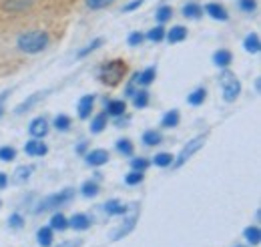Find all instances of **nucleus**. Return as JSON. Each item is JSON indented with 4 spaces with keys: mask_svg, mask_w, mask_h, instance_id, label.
<instances>
[{
    "mask_svg": "<svg viewBox=\"0 0 261 247\" xmlns=\"http://www.w3.org/2000/svg\"><path fill=\"white\" fill-rule=\"evenodd\" d=\"M163 141V135L159 133V131H145L143 133V145L145 147H153V145H159Z\"/></svg>",
    "mask_w": 261,
    "mask_h": 247,
    "instance_id": "obj_20",
    "label": "nucleus"
},
{
    "mask_svg": "<svg viewBox=\"0 0 261 247\" xmlns=\"http://www.w3.org/2000/svg\"><path fill=\"white\" fill-rule=\"evenodd\" d=\"M243 235H245V239H247V243H249V245H259L261 231H259V227H257V225L247 227V229L243 231Z\"/></svg>",
    "mask_w": 261,
    "mask_h": 247,
    "instance_id": "obj_22",
    "label": "nucleus"
},
{
    "mask_svg": "<svg viewBox=\"0 0 261 247\" xmlns=\"http://www.w3.org/2000/svg\"><path fill=\"white\" fill-rule=\"evenodd\" d=\"M233 61V55L225 51V48H221V51H217L215 55H213V64L215 66H219V68H227L229 64Z\"/></svg>",
    "mask_w": 261,
    "mask_h": 247,
    "instance_id": "obj_15",
    "label": "nucleus"
},
{
    "mask_svg": "<svg viewBox=\"0 0 261 247\" xmlns=\"http://www.w3.org/2000/svg\"><path fill=\"white\" fill-rule=\"evenodd\" d=\"M40 96H44V93H36V94H33V96H31L29 101L20 103V105H18V107L14 109V115H22L24 111H29V109H31L33 105H36V103H38V98H40Z\"/></svg>",
    "mask_w": 261,
    "mask_h": 247,
    "instance_id": "obj_25",
    "label": "nucleus"
},
{
    "mask_svg": "<svg viewBox=\"0 0 261 247\" xmlns=\"http://www.w3.org/2000/svg\"><path fill=\"white\" fill-rule=\"evenodd\" d=\"M125 183L127 185H139V183H143V171H130L129 175L125 177Z\"/></svg>",
    "mask_w": 261,
    "mask_h": 247,
    "instance_id": "obj_37",
    "label": "nucleus"
},
{
    "mask_svg": "<svg viewBox=\"0 0 261 247\" xmlns=\"http://www.w3.org/2000/svg\"><path fill=\"white\" fill-rule=\"evenodd\" d=\"M155 77H157V70H155V66H149V68H145L143 72H139V77H137V83H139V85H143V87H149V85L155 81Z\"/></svg>",
    "mask_w": 261,
    "mask_h": 247,
    "instance_id": "obj_19",
    "label": "nucleus"
},
{
    "mask_svg": "<svg viewBox=\"0 0 261 247\" xmlns=\"http://www.w3.org/2000/svg\"><path fill=\"white\" fill-rule=\"evenodd\" d=\"M107 161H109V153L102 151V149L91 151V153L87 155V163H89L91 167H100V165H105Z\"/></svg>",
    "mask_w": 261,
    "mask_h": 247,
    "instance_id": "obj_14",
    "label": "nucleus"
},
{
    "mask_svg": "<svg viewBox=\"0 0 261 247\" xmlns=\"http://www.w3.org/2000/svg\"><path fill=\"white\" fill-rule=\"evenodd\" d=\"M143 38H145V36H143L141 32H130L127 42H129V46H139V44L143 42Z\"/></svg>",
    "mask_w": 261,
    "mask_h": 247,
    "instance_id": "obj_42",
    "label": "nucleus"
},
{
    "mask_svg": "<svg viewBox=\"0 0 261 247\" xmlns=\"http://www.w3.org/2000/svg\"><path fill=\"white\" fill-rule=\"evenodd\" d=\"M93 105H95V96L93 94H85L79 101V117L81 119H89L91 117V111H93Z\"/></svg>",
    "mask_w": 261,
    "mask_h": 247,
    "instance_id": "obj_8",
    "label": "nucleus"
},
{
    "mask_svg": "<svg viewBox=\"0 0 261 247\" xmlns=\"http://www.w3.org/2000/svg\"><path fill=\"white\" fill-rule=\"evenodd\" d=\"M125 72H127L125 61H111L100 66V70H98V81H102L105 85L115 87V85H119V83L123 81Z\"/></svg>",
    "mask_w": 261,
    "mask_h": 247,
    "instance_id": "obj_2",
    "label": "nucleus"
},
{
    "mask_svg": "<svg viewBox=\"0 0 261 247\" xmlns=\"http://www.w3.org/2000/svg\"><path fill=\"white\" fill-rule=\"evenodd\" d=\"M66 227H68V219H66L63 213H57V215H53V219H50V229L55 231H65Z\"/></svg>",
    "mask_w": 261,
    "mask_h": 247,
    "instance_id": "obj_26",
    "label": "nucleus"
},
{
    "mask_svg": "<svg viewBox=\"0 0 261 247\" xmlns=\"http://www.w3.org/2000/svg\"><path fill=\"white\" fill-rule=\"evenodd\" d=\"M165 29L163 27H155V29H151V31H149V34H147V38H149V40H153V42H161V40H163L165 38Z\"/></svg>",
    "mask_w": 261,
    "mask_h": 247,
    "instance_id": "obj_35",
    "label": "nucleus"
},
{
    "mask_svg": "<svg viewBox=\"0 0 261 247\" xmlns=\"http://www.w3.org/2000/svg\"><path fill=\"white\" fill-rule=\"evenodd\" d=\"M239 6L243 12H253L255 10V0H239Z\"/></svg>",
    "mask_w": 261,
    "mask_h": 247,
    "instance_id": "obj_43",
    "label": "nucleus"
},
{
    "mask_svg": "<svg viewBox=\"0 0 261 247\" xmlns=\"http://www.w3.org/2000/svg\"><path fill=\"white\" fill-rule=\"evenodd\" d=\"M115 0H87V6L91 8V10H100V8H105V6H109V4H113Z\"/></svg>",
    "mask_w": 261,
    "mask_h": 247,
    "instance_id": "obj_39",
    "label": "nucleus"
},
{
    "mask_svg": "<svg viewBox=\"0 0 261 247\" xmlns=\"http://www.w3.org/2000/svg\"><path fill=\"white\" fill-rule=\"evenodd\" d=\"M171 16H173V8H171V6H161V8L157 10V14H155V18H157L159 22H167Z\"/></svg>",
    "mask_w": 261,
    "mask_h": 247,
    "instance_id": "obj_36",
    "label": "nucleus"
},
{
    "mask_svg": "<svg viewBox=\"0 0 261 247\" xmlns=\"http://www.w3.org/2000/svg\"><path fill=\"white\" fill-rule=\"evenodd\" d=\"M135 223H137V215L129 217V219H127V221H125V223H123V225H121L117 231H113V233H111V239H113V241H119L121 237L129 235L130 231L135 229Z\"/></svg>",
    "mask_w": 261,
    "mask_h": 247,
    "instance_id": "obj_7",
    "label": "nucleus"
},
{
    "mask_svg": "<svg viewBox=\"0 0 261 247\" xmlns=\"http://www.w3.org/2000/svg\"><path fill=\"white\" fill-rule=\"evenodd\" d=\"M149 165H151V163H149L147 159H143V157H137V159H133V161H130L133 171H145Z\"/></svg>",
    "mask_w": 261,
    "mask_h": 247,
    "instance_id": "obj_38",
    "label": "nucleus"
},
{
    "mask_svg": "<svg viewBox=\"0 0 261 247\" xmlns=\"http://www.w3.org/2000/svg\"><path fill=\"white\" fill-rule=\"evenodd\" d=\"M81 193H83L85 197H97L98 195V183L97 181H87V183H83Z\"/></svg>",
    "mask_w": 261,
    "mask_h": 247,
    "instance_id": "obj_30",
    "label": "nucleus"
},
{
    "mask_svg": "<svg viewBox=\"0 0 261 247\" xmlns=\"http://www.w3.org/2000/svg\"><path fill=\"white\" fill-rule=\"evenodd\" d=\"M173 161H175V157L171 153H159V155H155V159H153V163H155L157 167H169Z\"/></svg>",
    "mask_w": 261,
    "mask_h": 247,
    "instance_id": "obj_32",
    "label": "nucleus"
},
{
    "mask_svg": "<svg viewBox=\"0 0 261 247\" xmlns=\"http://www.w3.org/2000/svg\"><path fill=\"white\" fill-rule=\"evenodd\" d=\"M221 87H223L225 103H233L239 96V93H241V83L237 81V77L233 72H227V70L221 75Z\"/></svg>",
    "mask_w": 261,
    "mask_h": 247,
    "instance_id": "obj_4",
    "label": "nucleus"
},
{
    "mask_svg": "<svg viewBox=\"0 0 261 247\" xmlns=\"http://www.w3.org/2000/svg\"><path fill=\"white\" fill-rule=\"evenodd\" d=\"M133 143H130L129 139H121V141H117V151L121 155H125V157H130L133 155Z\"/></svg>",
    "mask_w": 261,
    "mask_h": 247,
    "instance_id": "obj_33",
    "label": "nucleus"
},
{
    "mask_svg": "<svg viewBox=\"0 0 261 247\" xmlns=\"http://www.w3.org/2000/svg\"><path fill=\"white\" fill-rule=\"evenodd\" d=\"M34 4V0H4V10L8 12H20V10H27Z\"/></svg>",
    "mask_w": 261,
    "mask_h": 247,
    "instance_id": "obj_13",
    "label": "nucleus"
},
{
    "mask_svg": "<svg viewBox=\"0 0 261 247\" xmlns=\"http://www.w3.org/2000/svg\"><path fill=\"white\" fill-rule=\"evenodd\" d=\"M68 227H72L76 231H87L91 227V219L85 213H74V215L70 217V221H68Z\"/></svg>",
    "mask_w": 261,
    "mask_h": 247,
    "instance_id": "obj_9",
    "label": "nucleus"
},
{
    "mask_svg": "<svg viewBox=\"0 0 261 247\" xmlns=\"http://www.w3.org/2000/svg\"><path fill=\"white\" fill-rule=\"evenodd\" d=\"M55 127H57L59 131H66V129L70 127V119H68L66 115H59V117L55 119Z\"/></svg>",
    "mask_w": 261,
    "mask_h": 247,
    "instance_id": "obj_40",
    "label": "nucleus"
},
{
    "mask_svg": "<svg viewBox=\"0 0 261 247\" xmlns=\"http://www.w3.org/2000/svg\"><path fill=\"white\" fill-rule=\"evenodd\" d=\"M183 16H187V18H201L203 16V8L197 4V2H187L185 6H183Z\"/></svg>",
    "mask_w": 261,
    "mask_h": 247,
    "instance_id": "obj_21",
    "label": "nucleus"
},
{
    "mask_svg": "<svg viewBox=\"0 0 261 247\" xmlns=\"http://www.w3.org/2000/svg\"><path fill=\"white\" fill-rule=\"evenodd\" d=\"M243 48L247 51V53H253V55H257L261 51V40H259V36L255 34V32H251L245 40H243Z\"/></svg>",
    "mask_w": 261,
    "mask_h": 247,
    "instance_id": "obj_17",
    "label": "nucleus"
},
{
    "mask_svg": "<svg viewBox=\"0 0 261 247\" xmlns=\"http://www.w3.org/2000/svg\"><path fill=\"white\" fill-rule=\"evenodd\" d=\"M205 137H207V135H199V137H195V139H191V141L183 147V151L179 153V157L175 159V167H183V165H185V163H187V161H189V159H191V157H193V155L203 147Z\"/></svg>",
    "mask_w": 261,
    "mask_h": 247,
    "instance_id": "obj_5",
    "label": "nucleus"
},
{
    "mask_svg": "<svg viewBox=\"0 0 261 247\" xmlns=\"http://www.w3.org/2000/svg\"><path fill=\"white\" fill-rule=\"evenodd\" d=\"M0 115H2V107H0Z\"/></svg>",
    "mask_w": 261,
    "mask_h": 247,
    "instance_id": "obj_49",
    "label": "nucleus"
},
{
    "mask_svg": "<svg viewBox=\"0 0 261 247\" xmlns=\"http://www.w3.org/2000/svg\"><path fill=\"white\" fill-rule=\"evenodd\" d=\"M8 223H10L12 227H16V229H18V227H22V225H24V219L18 215V213H12L10 219H8Z\"/></svg>",
    "mask_w": 261,
    "mask_h": 247,
    "instance_id": "obj_44",
    "label": "nucleus"
},
{
    "mask_svg": "<svg viewBox=\"0 0 261 247\" xmlns=\"http://www.w3.org/2000/svg\"><path fill=\"white\" fill-rule=\"evenodd\" d=\"M31 173H33V169L31 167H18L16 171H14V183H24L29 177H31Z\"/></svg>",
    "mask_w": 261,
    "mask_h": 247,
    "instance_id": "obj_31",
    "label": "nucleus"
},
{
    "mask_svg": "<svg viewBox=\"0 0 261 247\" xmlns=\"http://www.w3.org/2000/svg\"><path fill=\"white\" fill-rule=\"evenodd\" d=\"M6 183H8V175L0 173V187H6Z\"/></svg>",
    "mask_w": 261,
    "mask_h": 247,
    "instance_id": "obj_47",
    "label": "nucleus"
},
{
    "mask_svg": "<svg viewBox=\"0 0 261 247\" xmlns=\"http://www.w3.org/2000/svg\"><path fill=\"white\" fill-rule=\"evenodd\" d=\"M16 157V151L12 147H0V161H12Z\"/></svg>",
    "mask_w": 261,
    "mask_h": 247,
    "instance_id": "obj_41",
    "label": "nucleus"
},
{
    "mask_svg": "<svg viewBox=\"0 0 261 247\" xmlns=\"http://www.w3.org/2000/svg\"><path fill=\"white\" fill-rule=\"evenodd\" d=\"M87 151V143H81L79 147H76V153H85Z\"/></svg>",
    "mask_w": 261,
    "mask_h": 247,
    "instance_id": "obj_48",
    "label": "nucleus"
},
{
    "mask_svg": "<svg viewBox=\"0 0 261 247\" xmlns=\"http://www.w3.org/2000/svg\"><path fill=\"white\" fill-rule=\"evenodd\" d=\"M141 4H143V0H133V2H129V4H127V6L123 8V10H125V12H130V10H135V8H139Z\"/></svg>",
    "mask_w": 261,
    "mask_h": 247,
    "instance_id": "obj_45",
    "label": "nucleus"
},
{
    "mask_svg": "<svg viewBox=\"0 0 261 247\" xmlns=\"http://www.w3.org/2000/svg\"><path fill=\"white\" fill-rule=\"evenodd\" d=\"M125 111H127V103L125 101H109L107 103V115L121 117Z\"/></svg>",
    "mask_w": 261,
    "mask_h": 247,
    "instance_id": "obj_18",
    "label": "nucleus"
},
{
    "mask_svg": "<svg viewBox=\"0 0 261 247\" xmlns=\"http://www.w3.org/2000/svg\"><path fill=\"white\" fill-rule=\"evenodd\" d=\"M29 133L33 135L34 139H42V137L48 133V121H46V119H42V117L34 119L33 123L29 125Z\"/></svg>",
    "mask_w": 261,
    "mask_h": 247,
    "instance_id": "obj_6",
    "label": "nucleus"
},
{
    "mask_svg": "<svg viewBox=\"0 0 261 247\" xmlns=\"http://www.w3.org/2000/svg\"><path fill=\"white\" fill-rule=\"evenodd\" d=\"M36 239L42 247H48L53 243V229L50 227H40L38 233H36Z\"/></svg>",
    "mask_w": 261,
    "mask_h": 247,
    "instance_id": "obj_24",
    "label": "nucleus"
},
{
    "mask_svg": "<svg viewBox=\"0 0 261 247\" xmlns=\"http://www.w3.org/2000/svg\"><path fill=\"white\" fill-rule=\"evenodd\" d=\"M205 96H207V91H205V89H195L193 93L187 96V103L193 105V107H199V105L205 103Z\"/></svg>",
    "mask_w": 261,
    "mask_h": 247,
    "instance_id": "obj_27",
    "label": "nucleus"
},
{
    "mask_svg": "<svg viewBox=\"0 0 261 247\" xmlns=\"http://www.w3.org/2000/svg\"><path fill=\"white\" fill-rule=\"evenodd\" d=\"M102 129H107V113H98L97 117L93 119V123H91V131L97 135L100 133Z\"/></svg>",
    "mask_w": 261,
    "mask_h": 247,
    "instance_id": "obj_29",
    "label": "nucleus"
},
{
    "mask_svg": "<svg viewBox=\"0 0 261 247\" xmlns=\"http://www.w3.org/2000/svg\"><path fill=\"white\" fill-rule=\"evenodd\" d=\"M100 44H102V38H95V40H93L91 44H87V46H85L83 51H79V55H76V57H79V59H83V57H87V55H91L93 51H97V48H98V46H100Z\"/></svg>",
    "mask_w": 261,
    "mask_h": 247,
    "instance_id": "obj_34",
    "label": "nucleus"
},
{
    "mask_svg": "<svg viewBox=\"0 0 261 247\" xmlns=\"http://www.w3.org/2000/svg\"><path fill=\"white\" fill-rule=\"evenodd\" d=\"M165 38H167L171 44L181 42V40L187 38V29H185V27H173L169 32H165Z\"/></svg>",
    "mask_w": 261,
    "mask_h": 247,
    "instance_id": "obj_16",
    "label": "nucleus"
},
{
    "mask_svg": "<svg viewBox=\"0 0 261 247\" xmlns=\"http://www.w3.org/2000/svg\"><path fill=\"white\" fill-rule=\"evenodd\" d=\"M18 48L27 55H36V53H42L48 44V34L42 31H31V32H24L18 36L16 40Z\"/></svg>",
    "mask_w": 261,
    "mask_h": 247,
    "instance_id": "obj_1",
    "label": "nucleus"
},
{
    "mask_svg": "<svg viewBox=\"0 0 261 247\" xmlns=\"http://www.w3.org/2000/svg\"><path fill=\"white\" fill-rule=\"evenodd\" d=\"M205 12L211 16V18H215V20H221V22H225L229 16H227V10L221 6V4H217V2H211V4H207L205 6Z\"/></svg>",
    "mask_w": 261,
    "mask_h": 247,
    "instance_id": "obj_10",
    "label": "nucleus"
},
{
    "mask_svg": "<svg viewBox=\"0 0 261 247\" xmlns=\"http://www.w3.org/2000/svg\"><path fill=\"white\" fill-rule=\"evenodd\" d=\"M83 245V241L81 239H72V241H65V243H61L59 247H81Z\"/></svg>",
    "mask_w": 261,
    "mask_h": 247,
    "instance_id": "obj_46",
    "label": "nucleus"
},
{
    "mask_svg": "<svg viewBox=\"0 0 261 247\" xmlns=\"http://www.w3.org/2000/svg\"><path fill=\"white\" fill-rule=\"evenodd\" d=\"M46 145L42 143V141H38V139H33V141H29L27 145H24V153L31 155V157H42V155H46Z\"/></svg>",
    "mask_w": 261,
    "mask_h": 247,
    "instance_id": "obj_11",
    "label": "nucleus"
},
{
    "mask_svg": "<svg viewBox=\"0 0 261 247\" xmlns=\"http://www.w3.org/2000/svg\"><path fill=\"white\" fill-rule=\"evenodd\" d=\"M133 105L137 109H145L149 105V93L147 91H137V93L133 94Z\"/></svg>",
    "mask_w": 261,
    "mask_h": 247,
    "instance_id": "obj_28",
    "label": "nucleus"
},
{
    "mask_svg": "<svg viewBox=\"0 0 261 247\" xmlns=\"http://www.w3.org/2000/svg\"><path fill=\"white\" fill-rule=\"evenodd\" d=\"M181 121V117H179V111H169V113H165V117L161 119V127L163 129H173V127H177Z\"/></svg>",
    "mask_w": 261,
    "mask_h": 247,
    "instance_id": "obj_23",
    "label": "nucleus"
},
{
    "mask_svg": "<svg viewBox=\"0 0 261 247\" xmlns=\"http://www.w3.org/2000/svg\"><path fill=\"white\" fill-rule=\"evenodd\" d=\"M72 197H74V189H65V191H61V193L48 195V197H44V199L38 203L36 213H44V211H50V209H59L61 205L68 203Z\"/></svg>",
    "mask_w": 261,
    "mask_h": 247,
    "instance_id": "obj_3",
    "label": "nucleus"
},
{
    "mask_svg": "<svg viewBox=\"0 0 261 247\" xmlns=\"http://www.w3.org/2000/svg\"><path fill=\"white\" fill-rule=\"evenodd\" d=\"M102 209H105L107 215H125V213H127V205L121 203L119 199H111V201H107Z\"/></svg>",
    "mask_w": 261,
    "mask_h": 247,
    "instance_id": "obj_12",
    "label": "nucleus"
}]
</instances>
